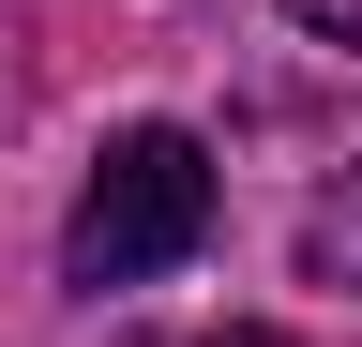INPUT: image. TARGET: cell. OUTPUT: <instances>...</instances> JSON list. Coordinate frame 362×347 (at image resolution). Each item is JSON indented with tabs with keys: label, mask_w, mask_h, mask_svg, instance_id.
I'll use <instances>...</instances> for the list:
<instances>
[{
	"label": "cell",
	"mask_w": 362,
	"mask_h": 347,
	"mask_svg": "<svg viewBox=\"0 0 362 347\" xmlns=\"http://www.w3.org/2000/svg\"><path fill=\"white\" fill-rule=\"evenodd\" d=\"M211 242V151L181 136V121H121L106 151H90V196H76V227H61V287H151L181 272V257Z\"/></svg>",
	"instance_id": "6da1fadb"
},
{
	"label": "cell",
	"mask_w": 362,
	"mask_h": 347,
	"mask_svg": "<svg viewBox=\"0 0 362 347\" xmlns=\"http://www.w3.org/2000/svg\"><path fill=\"white\" fill-rule=\"evenodd\" d=\"M302 272H317V287H362V166H347V196L302 211Z\"/></svg>",
	"instance_id": "7a4b0ae2"
},
{
	"label": "cell",
	"mask_w": 362,
	"mask_h": 347,
	"mask_svg": "<svg viewBox=\"0 0 362 347\" xmlns=\"http://www.w3.org/2000/svg\"><path fill=\"white\" fill-rule=\"evenodd\" d=\"M287 16L317 30V46H362V0H287Z\"/></svg>",
	"instance_id": "3957f363"
},
{
	"label": "cell",
	"mask_w": 362,
	"mask_h": 347,
	"mask_svg": "<svg viewBox=\"0 0 362 347\" xmlns=\"http://www.w3.org/2000/svg\"><path fill=\"white\" fill-rule=\"evenodd\" d=\"M211 347H287V332H211Z\"/></svg>",
	"instance_id": "277c9868"
}]
</instances>
